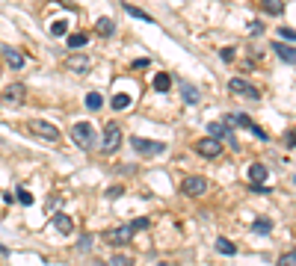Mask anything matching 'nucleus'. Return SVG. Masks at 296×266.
I'll return each mask as SVG.
<instances>
[{
	"label": "nucleus",
	"instance_id": "nucleus-1",
	"mask_svg": "<svg viewBox=\"0 0 296 266\" xmlns=\"http://www.w3.org/2000/svg\"><path fill=\"white\" fill-rule=\"evenodd\" d=\"M151 225L145 216H140V219H130V222H124V225H119V228H110V231H104V240L110 243V246H127L140 231H145Z\"/></svg>",
	"mask_w": 296,
	"mask_h": 266
},
{
	"label": "nucleus",
	"instance_id": "nucleus-2",
	"mask_svg": "<svg viewBox=\"0 0 296 266\" xmlns=\"http://www.w3.org/2000/svg\"><path fill=\"white\" fill-rule=\"evenodd\" d=\"M71 139H74V145H80L83 151H92L95 148V127L89 122H77L71 127Z\"/></svg>",
	"mask_w": 296,
	"mask_h": 266
},
{
	"label": "nucleus",
	"instance_id": "nucleus-3",
	"mask_svg": "<svg viewBox=\"0 0 296 266\" xmlns=\"http://www.w3.org/2000/svg\"><path fill=\"white\" fill-rule=\"evenodd\" d=\"M122 145V127L116 122L104 124V145H101V154H116Z\"/></svg>",
	"mask_w": 296,
	"mask_h": 266
},
{
	"label": "nucleus",
	"instance_id": "nucleus-4",
	"mask_svg": "<svg viewBox=\"0 0 296 266\" xmlns=\"http://www.w3.org/2000/svg\"><path fill=\"white\" fill-rule=\"evenodd\" d=\"M130 145H134V151L140 154V157H157V154H163L166 151V145L157 139H142V136H134L130 139Z\"/></svg>",
	"mask_w": 296,
	"mask_h": 266
},
{
	"label": "nucleus",
	"instance_id": "nucleus-5",
	"mask_svg": "<svg viewBox=\"0 0 296 266\" xmlns=\"http://www.w3.org/2000/svg\"><path fill=\"white\" fill-rule=\"evenodd\" d=\"M228 92H231V95H243V98H249V101H258V98H261V89L252 86V83H246L243 77L228 80Z\"/></svg>",
	"mask_w": 296,
	"mask_h": 266
},
{
	"label": "nucleus",
	"instance_id": "nucleus-6",
	"mask_svg": "<svg viewBox=\"0 0 296 266\" xmlns=\"http://www.w3.org/2000/svg\"><path fill=\"white\" fill-rule=\"evenodd\" d=\"M30 130H33L39 139H45V142H56L59 139V127H53L51 122H42V119L30 122Z\"/></svg>",
	"mask_w": 296,
	"mask_h": 266
},
{
	"label": "nucleus",
	"instance_id": "nucleus-7",
	"mask_svg": "<svg viewBox=\"0 0 296 266\" xmlns=\"http://www.w3.org/2000/svg\"><path fill=\"white\" fill-rule=\"evenodd\" d=\"M195 151H199L202 157H208V160H216L219 154H222V142L213 139V136H205V139L195 142Z\"/></svg>",
	"mask_w": 296,
	"mask_h": 266
},
{
	"label": "nucleus",
	"instance_id": "nucleus-8",
	"mask_svg": "<svg viewBox=\"0 0 296 266\" xmlns=\"http://www.w3.org/2000/svg\"><path fill=\"white\" fill-rule=\"evenodd\" d=\"M0 56H3V62L9 65L12 71H21L24 68V62H27V56L15 48H9V45H0Z\"/></svg>",
	"mask_w": 296,
	"mask_h": 266
},
{
	"label": "nucleus",
	"instance_id": "nucleus-9",
	"mask_svg": "<svg viewBox=\"0 0 296 266\" xmlns=\"http://www.w3.org/2000/svg\"><path fill=\"white\" fill-rule=\"evenodd\" d=\"M24 95H27V89H24V83H9V86H3V92H0V98L6 101V104H24Z\"/></svg>",
	"mask_w": 296,
	"mask_h": 266
},
{
	"label": "nucleus",
	"instance_id": "nucleus-10",
	"mask_svg": "<svg viewBox=\"0 0 296 266\" xmlns=\"http://www.w3.org/2000/svg\"><path fill=\"white\" fill-rule=\"evenodd\" d=\"M181 193L184 195H205L208 193V180L202 175H190L184 183H181Z\"/></svg>",
	"mask_w": 296,
	"mask_h": 266
},
{
	"label": "nucleus",
	"instance_id": "nucleus-11",
	"mask_svg": "<svg viewBox=\"0 0 296 266\" xmlns=\"http://www.w3.org/2000/svg\"><path fill=\"white\" fill-rule=\"evenodd\" d=\"M208 136H213V139H228L231 142V148H237V136L231 133V127H225V124H219V122L208 124Z\"/></svg>",
	"mask_w": 296,
	"mask_h": 266
},
{
	"label": "nucleus",
	"instance_id": "nucleus-12",
	"mask_svg": "<svg viewBox=\"0 0 296 266\" xmlns=\"http://www.w3.org/2000/svg\"><path fill=\"white\" fill-rule=\"evenodd\" d=\"M273 51L279 53V59H281V62H287V65H293V62H296L293 45H287V42H276V45H273Z\"/></svg>",
	"mask_w": 296,
	"mask_h": 266
},
{
	"label": "nucleus",
	"instance_id": "nucleus-13",
	"mask_svg": "<svg viewBox=\"0 0 296 266\" xmlns=\"http://www.w3.org/2000/svg\"><path fill=\"white\" fill-rule=\"evenodd\" d=\"M53 228L59 231V234H71V231H74V219L65 216V213H56V216H53Z\"/></svg>",
	"mask_w": 296,
	"mask_h": 266
},
{
	"label": "nucleus",
	"instance_id": "nucleus-14",
	"mask_svg": "<svg viewBox=\"0 0 296 266\" xmlns=\"http://www.w3.org/2000/svg\"><path fill=\"white\" fill-rule=\"evenodd\" d=\"M95 33L104 35V39H110V35L116 33V24H113V18H98V21H95Z\"/></svg>",
	"mask_w": 296,
	"mask_h": 266
},
{
	"label": "nucleus",
	"instance_id": "nucleus-15",
	"mask_svg": "<svg viewBox=\"0 0 296 266\" xmlns=\"http://www.w3.org/2000/svg\"><path fill=\"white\" fill-rule=\"evenodd\" d=\"M181 98H184L187 104H199V101H202V92L192 86V83H181Z\"/></svg>",
	"mask_w": 296,
	"mask_h": 266
},
{
	"label": "nucleus",
	"instance_id": "nucleus-16",
	"mask_svg": "<svg viewBox=\"0 0 296 266\" xmlns=\"http://www.w3.org/2000/svg\"><path fill=\"white\" fill-rule=\"evenodd\" d=\"M130 104H134V98H130L127 92H116V95H113V101H110V106H113L116 112H122V109H127Z\"/></svg>",
	"mask_w": 296,
	"mask_h": 266
},
{
	"label": "nucleus",
	"instance_id": "nucleus-17",
	"mask_svg": "<svg viewBox=\"0 0 296 266\" xmlns=\"http://www.w3.org/2000/svg\"><path fill=\"white\" fill-rule=\"evenodd\" d=\"M267 175H270V172H267V166H261V163H252V166H249V180H252V183H264Z\"/></svg>",
	"mask_w": 296,
	"mask_h": 266
},
{
	"label": "nucleus",
	"instance_id": "nucleus-18",
	"mask_svg": "<svg viewBox=\"0 0 296 266\" xmlns=\"http://www.w3.org/2000/svg\"><path fill=\"white\" fill-rule=\"evenodd\" d=\"M151 86H154V92H169V89H172V74L160 71V74L154 77V83H151Z\"/></svg>",
	"mask_w": 296,
	"mask_h": 266
},
{
	"label": "nucleus",
	"instance_id": "nucleus-19",
	"mask_svg": "<svg viewBox=\"0 0 296 266\" xmlns=\"http://www.w3.org/2000/svg\"><path fill=\"white\" fill-rule=\"evenodd\" d=\"M216 251L225 254V257H234V254H237V246H234L231 240H225V237H216Z\"/></svg>",
	"mask_w": 296,
	"mask_h": 266
},
{
	"label": "nucleus",
	"instance_id": "nucleus-20",
	"mask_svg": "<svg viewBox=\"0 0 296 266\" xmlns=\"http://www.w3.org/2000/svg\"><path fill=\"white\" fill-rule=\"evenodd\" d=\"M261 9L267 15H281L284 12V0H261Z\"/></svg>",
	"mask_w": 296,
	"mask_h": 266
},
{
	"label": "nucleus",
	"instance_id": "nucleus-21",
	"mask_svg": "<svg viewBox=\"0 0 296 266\" xmlns=\"http://www.w3.org/2000/svg\"><path fill=\"white\" fill-rule=\"evenodd\" d=\"M89 65H92L89 56H71L69 59V68H74V71H89Z\"/></svg>",
	"mask_w": 296,
	"mask_h": 266
},
{
	"label": "nucleus",
	"instance_id": "nucleus-22",
	"mask_svg": "<svg viewBox=\"0 0 296 266\" xmlns=\"http://www.w3.org/2000/svg\"><path fill=\"white\" fill-rule=\"evenodd\" d=\"M86 106L98 112V109L104 106V98H101V92H89V95H86Z\"/></svg>",
	"mask_w": 296,
	"mask_h": 266
},
{
	"label": "nucleus",
	"instance_id": "nucleus-23",
	"mask_svg": "<svg viewBox=\"0 0 296 266\" xmlns=\"http://www.w3.org/2000/svg\"><path fill=\"white\" fill-rule=\"evenodd\" d=\"M252 231H255V234H270V231H273V222H270L267 216H264V219H255V222H252Z\"/></svg>",
	"mask_w": 296,
	"mask_h": 266
},
{
	"label": "nucleus",
	"instance_id": "nucleus-24",
	"mask_svg": "<svg viewBox=\"0 0 296 266\" xmlns=\"http://www.w3.org/2000/svg\"><path fill=\"white\" fill-rule=\"evenodd\" d=\"M124 12H127V15H134V18H142L145 24H154V18H151V15H145L142 9H137V6H130V3H124Z\"/></svg>",
	"mask_w": 296,
	"mask_h": 266
},
{
	"label": "nucleus",
	"instance_id": "nucleus-25",
	"mask_svg": "<svg viewBox=\"0 0 296 266\" xmlns=\"http://www.w3.org/2000/svg\"><path fill=\"white\" fill-rule=\"evenodd\" d=\"M65 33H69V21H65V18H59V21H53L51 24V35L59 39V35H65Z\"/></svg>",
	"mask_w": 296,
	"mask_h": 266
},
{
	"label": "nucleus",
	"instance_id": "nucleus-26",
	"mask_svg": "<svg viewBox=\"0 0 296 266\" xmlns=\"http://www.w3.org/2000/svg\"><path fill=\"white\" fill-rule=\"evenodd\" d=\"M15 201H21L24 207H30V204H33V193H30V189H24V186H18V193H15Z\"/></svg>",
	"mask_w": 296,
	"mask_h": 266
},
{
	"label": "nucleus",
	"instance_id": "nucleus-27",
	"mask_svg": "<svg viewBox=\"0 0 296 266\" xmlns=\"http://www.w3.org/2000/svg\"><path fill=\"white\" fill-rule=\"evenodd\" d=\"M110 266H134V257L130 254H113L110 257Z\"/></svg>",
	"mask_w": 296,
	"mask_h": 266
},
{
	"label": "nucleus",
	"instance_id": "nucleus-28",
	"mask_svg": "<svg viewBox=\"0 0 296 266\" xmlns=\"http://www.w3.org/2000/svg\"><path fill=\"white\" fill-rule=\"evenodd\" d=\"M89 42V35L86 33H74V35H69V48H83Z\"/></svg>",
	"mask_w": 296,
	"mask_h": 266
},
{
	"label": "nucleus",
	"instance_id": "nucleus-29",
	"mask_svg": "<svg viewBox=\"0 0 296 266\" xmlns=\"http://www.w3.org/2000/svg\"><path fill=\"white\" fill-rule=\"evenodd\" d=\"M219 59H222V62H234V59H237V51H234V48H222V51H219Z\"/></svg>",
	"mask_w": 296,
	"mask_h": 266
},
{
	"label": "nucleus",
	"instance_id": "nucleus-30",
	"mask_svg": "<svg viewBox=\"0 0 296 266\" xmlns=\"http://www.w3.org/2000/svg\"><path fill=\"white\" fill-rule=\"evenodd\" d=\"M279 266H296V251H287V254H281Z\"/></svg>",
	"mask_w": 296,
	"mask_h": 266
},
{
	"label": "nucleus",
	"instance_id": "nucleus-31",
	"mask_svg": "<svg viewBox=\"0 0 296 266\" xmlns=\"http://www.w3.org/2000/svg\"><path fill=\"white\" fill-rule=\"evenodd\" d=\"M104 195H107V198H119V195H124V186H122V183H116V186H110Z\"/></svg>",
	"mask_w": 296,
	"mask_h": 266
},
{
	"label": "nucleus",
	"instance_id": "nucleus-32",
	"mask_svg": "<svg viewBox=\"0 0 296 266\" xmlns=\"http://www.w3.org/2000/svg\"><path fill=\"white\" fill-rule=\"evenodd\" d=\"M279 35H281V42L293 45V30H290V27H281V30H279Z\"/></svg>",
	"mask_w": 296,
	"mask_h": 266
},
{
	"label": "nucleus",
	"instance_id": "nucleus-33",
	"mask_svg": "<svg viewBox=\"0 0 296 266\" xmlns=\"http://www.w3.org/2000/svg\"><path fill=\"white\" fill-rule=\"evenodd\" d=\"M249 130H252V133H255V136H258V139H261V142H267V139H270V133H267L264 127H258V124H252Z\"/></svg>",
	"mask_w": 296,
	"mask_h": 266
},
{
	"label": "nucleus",
	"instance_id": "nucleus-34",
	"mask_svg": "<svg viewBox=\"0 0 296 266\" xmlns=\"http://www.w3.org/2000/svg\"><path fill=\"white\" fill-rule=\"evenodd\" d=\"M89 246H92V237H80V243H77V251H89Z\"/></svg>",
	"mask_w": 296,
	"mask_h": 266
},
{
	"label": "nucleus",
	"instance_id": "nucleus-35",
	"mask_svg": "<svg viewBox=\"0 0 296 266\" xmlns=\"http://www.w3.org/2000/svg\"><path fill=\"white\" fill-rule=\"evenodd\" d=\"M249 33H252V35H261L264 33V24H261V21H252V24H249Z\"/></svg>",
	"mask_w": 296,
	"mask_h": 266
},
{
	"label": "nucleus",
	"instance_id": "nucleus-36",
	"mask_svg": "<svg viewBox=\"0 0 296 266\" xmlns=\"http://www.w3.org/2000/svg\"><path fill=\"white\" fill-rule=\"evenodd\" d=\"M148 65H151V59H148V56H142V59H137V62H134V68L140 71V68H148Z\"/></svg>",
	"mask_w": 296,
	"mask_h": 266
},
{
	"label": "nucleus",
	"instance_id": "nucleus-37",
	"mask_svg": "<svg viewBox=\"0 0 296 266\" xmlns=\"http://www.w3.org/2000/svg\"><path fill=\"white\" fill-rule=\"evenodd\" d=\"M59 204H62V198H56V195H53L51 201H48V207H51V210H56V207H59Z\"/></svg>",
	"mask_w": 296,
	"mask_h": 266
},
{
	"label": "nucleus",
	"instance_id": "nucleus-38",
	"mask_svg": "<svg viewBox=\"0 0 296 266\" xmlns=\"http://www.w3.org/2000/svg\"><path fill=\"white\" fill-rule=\"evenodd\" d=\"M160 266H169V263H160Z\"/></svg>",
	"mask_w": 296,
	"mask_h": 266
}]
</instances>
